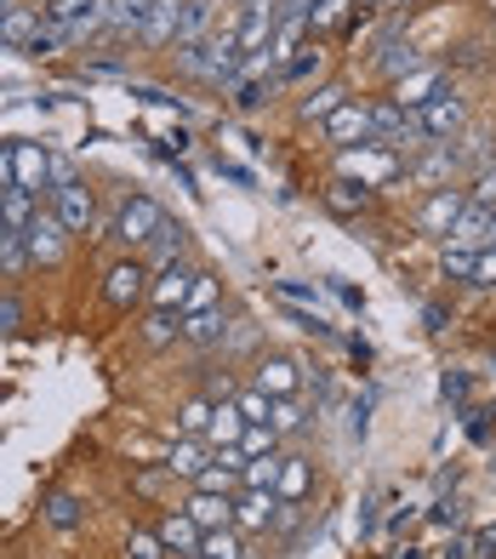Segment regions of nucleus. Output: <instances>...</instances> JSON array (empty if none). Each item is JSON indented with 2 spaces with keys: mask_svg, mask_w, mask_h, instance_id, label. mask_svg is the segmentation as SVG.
<instances>
[{
  "mask_svg": "<svg viewBox=\"0 0 496 559\" xmlns=\"http://www.w3.org/2000/svg\"><path fill=\"white\" fill-rule=\"evenodd\" d=\"M240 35L234 29H211L206 40H189L178 46V74L183 81H201V86H229L240 74Z\"/></svg>",
  "mask_w": 496,
  "mask_h": 559,
  "instance_id": "nucleus-1",
  "label": "nucleus"
},
{
  "mask_svg": "<svg viewBox=\"0 0 496 559\" xmlns=\"http://www.w3.org/2000/svg\"><path fill=\"white\" fill-rule=\"evenodd\" d=\"M400 171H406V160H400V148H388V143H354L337 155V177H349L360 189H383Z\"/></svg>",
  "mask_w": 496,
  "mask_h": 559,
  "instance_id": "nucleus-2",
  "label": "nucleus"
},
{
  "mask_svg": "<svg viewBox=\"0 0 496 559\" xmlns=\"http://www.w3.org/2000/svg\"><path fill=\"white\" fill-rule=\"evenodd\" d=\"M160 223H166V206L155 194H132V200H120V212H114V223H109V240H120V246H148L160 235Z\"/></svg>",
  "mask_w": 496,
  "mask_h": 559,
  "instance_id": "nucleus-3",
  "label": "nucleus"
},
{
  "mask_svg": "<svg viewBox=\"0 0 496 559\" xmlns=\"http://www.w3.org/2000/svg\"><path fill=\"white\" fill-rule=\"evenodd\" d=\"M371 109V143H388V148H416L423 143V126H416V115L411 109H400L394 97H377V104H365Z\"/></svg>",
  "mask_w": 496,
  "mask_h": 559,
  "instance_id": "nucleus-4",
  "label": "nucleus"
},
{
  "mask_svg": "<svg viewBox=\"0 0 496 559\" xmlns=\"http://www.w3.org/2000/svg\"><path fill=\"white\" fill-rule=\"evenodd\" d=\"M148 286H155V269H148L143 258H120L104 274V302L109 309H137V302L148 297Z\"/></svg>",
  "mask_w": 496,
  "mask_h": 559,
  "instance_id": "nucleus-5",
  "label": "nucleus"
},
{
  "mask_svg": "<svg viewBox=\"0 0 496 559\" xmlns=\"http://www.w3.org/2000/svg\"><path fill=\"white\" fill-rule=\"evenodd\" d=\"M416 126H423V143H457L468 132V104H462L451 86H445L434 104L416 109Z\"/></svg>",
  "mask_w": 496,
  "mask_h": 559,
  "instance_id": "nucleus-6",
  "label": "nucleus"
},
{
  "mask_svg": "<svg viewBox=\"0 0 496 559\" xmlns=\"http://www.w3.org/2000/svg\"><path fill=\"white\" fill-rule=\"evenodd\" d=\"M23 240H29V263H40V269H52V263H63V251H69V228H63V217L52 212V206H40L35 212V223L23 228Z\"/></svg>",
  "mask_w": 496,
  "mask_h": 559,
  "instance_id": "nucleus-7",
  "label": "nucleus"
},
{
  "mask_svg": "<svg viewBox=\"0 0 496 559\" xmlns=\"http://www.w3.org/2000/svg\"><path fill=\"white\" fill-rule=\"evenodd\" d=\"M462 206H468V189H457V183L428 189V200L416 206V228H423L428 240H445V235H451V223L462 217Z\"/></svg>",
  "mask_w": 496,
  "mask_h": 559,
  "instance_id": "nucleus-8",
  "label": "nucleus"
},
{
  "mask_svg": "<svg viewBox=\"0 0 496 559\" xmlns=\"http://www.w3.org/2000/svg\"><path fill=\"white\" fill-rule=\"evenodd\" d=\"M245 17H240V52H263L268 40H275V29H280V0H245L240 7Z\"/></svg>",
  "mask_w": 496,
  "mask_h": 559,
  "instance_id": "nucleus-9",
  "label": "nucleus"
},
{
  "mask_svg": "<svg viewBox=\"0 0 496 559\" xmlns=\"http://www.w3.org/2000/svg\"><path fill=\"white\" fill-rule=\"evenodd\" d=\"M12 177H17V189H29L40 200V189H52V148L12 143Z\"/></svg>",
  "mask_w": 496,
  "mask_h": 559,
  "instance_id": "nucleus-10",
  "label": "nucleus"
},
{
  "mask_svg": "<svg viewBox=\"0 0 496 559\" xmlns=\"http://www.w3.org/2000/svg\"><path fill=\"white\" fill-rule=\"evenodd\" d=\"M439 92H445V69H439V63H423V69H411L406 81H394V92H388V97H394L400 109H411V115H416L423 104H434Z\"/></svg>",
  "mask_w": 496,
  "mask_h": 559,
  "instance_id": "nucleus-11",
  "label": "nucleus"
},
{
  "mask_svg": "<svg viewBox=\"0 0 496 559\" xmlns=\"http://www.w3.org/2000/svg\"><path fill=\"white\" fill-rule=\"evenodd\" d=\"M257 389L275 394V400H297V389H303V366H297L291 354H268V360L257 366Z\"/></svg>",
  "mask_w": 496,
  "mask_h": 559,
  "instance_id": "nucleus-12",
  "label": "nucleus"
},
{
  "mask_svg": "<svg viewBox=\"0 0 496 559\" xmlns=\"http://www.w3.org/2000/svg\"><path fill=\"white\" fill-rule=\"evenodd\" d=\"M326 143H337V148H354V143H371V109L365 104H342L331 120H326Z\"/></svg>",
  "mask_w": 496,
  "mask_h": 559,
  "instance_id": "nucleus-13",
  "label": "nucleus"
},
{
  "mask_svg": "<svg viewBox=\"0 0 496 559\" xmlns=\"http://www.w3.org/2000/svg\"><path fill=\"white\" fill-rule=\"evenodd\" d=\"M189 286H194V269H183V263L160 269V274H155V286H148V309H171V314H183Z\"/></svg>",
  "mask_w": 496,
  "mask_h": 559,
  "instance_id": "nucleus-14",
  "label": "nucleus"
},
{
  "mask_svg": "<svg viewBox=\"0 0 496 559\" xmlns=\"http://www.w3.org/2000/svg\"><path fill=\"white\" fill-rule=\"evenodd\" d=\"M52 212L63 217L69 235H92V217H97V206H92V189H86V183H69V189H58V194H52Z\"/></svg>",
  "mask_w": 496,
  "mask_h": 559,
  "instance_id": "nucleus-15",
  "label": "nucleus"
},
{
  "mask_svg": "<svg viewBox=\"0 0 496 559\" xmlns=\"http://www.w3.org/2000/svg\"><path fill=\"white\" fill-rule=\"evenodd\" d=\"M275 508H280V497L275 491H234V531H268L275 525Z\"/></svg>",
  "mask_w": 496,
  "mask_h": 559,
  "instance_id": "nucleus-16",
  "label": "nucleus"
},
{
  "mask_svg": "<svg viewBox=\"0 0 496 559\" xmlns=\"http://www.w3.org/2000/svg\"><path fill=\"white\" fill-rule=\"evenodd\" d=\"M183 251H189V228L166 217V223H160V235L143 246V263L160 274V269H171V263H183Z\"/></svg>",
  "mask_w": 496,
  "mask_h": 559,
  "instance_id": "nucleus-17",
  "label": "nucleus"
},
{
  "mask_svg": "<svg viewBox=\"0 0 496 559\" xmlns=\"http://www.w3.org/2000/svg\"><path fill=\"white\" fill-rule=\"evenodd\" d=\"M155 537L166 543V554L194 559V554H201V537H206V531H201V525H194V520L183 514V508H178V514H166V520H160V531H155Z\"/></svg>",
  "mask_w": 496,
  "mask_h": 559,
  "instance_id": "nucleus-18",
  "label": "nucleus"
},
{
  "mask_svg": "<svg viewBox=\"0 0 496 559\" xmlns=\"http://www.w3.org/2000/svg\"><path fill=\"white\" fill-rule=\"evenodd\" d=\"M178 23H183V0H155V12L137 29L143 46H178Z\"/></svg>",
  "mask_w": 496,
  "mask_h": 559,
  "instance_id": "nucleus-19",
  "label": "nucleus"
},
{
  "mask_svg": "<svg viewBox=\"0 0 496 559\" xmlns=\"http://www.w3.org/2000/svg\"><path fill=\"white\" fill-rule=\"evenodd\" d=\"M183 514L201 525V531H222V525H234V497H217V491H194Z\"/></svg>",
  "mask_w": 496,
  "mask_h": 559,
  "instance_id": "nucleus-20",
  "label": "nucleus"
},
{
  "mask_svg": "<svg viewBox=\"0 0 496 559\" xmlns=\"http://www.w3.org/2000/svg\"><path fill=\"white\" fill-rule=\"evenodd\" d=\"M40 17L29 7H12L7 17H0V46H12V52H35V40H40Z\"/></svg>",
  "mask_w": 496,
  "mask_h": 559,
  "instance_id": "nucleus-21",
  "label": "nucleus"
},
{
  "mask_svg": "<svg viewBox=\"0 0 496 559\" xmlns=\"http://www.w3.org/2000/svg\"><path fill=\"white\" fill-rule=\"evenodd\" d=\"M314 486V456H280V479H275V497L280 502H303Z\"/></svg>",
  "mask_w": 496,
  "mask_h": 559,
  "instance_id": "nucleus-22",
  "label": "nucleus"
},
{
  "mask_svg": "<svg viewBox=\"0 0 496 559\" xmlns=\"http://www.w3.org/2000/svg\"><path fill=\"white\" fill-rule=\"evenodd\" d=\"M485 235H491V206H474V200H468L462 206V217L451 223V246H474V251H485Z\"/></svg>",
  "mask_w": 496,
  "mask_h": 559,
  "instance_id": "nucleus-23",
  "label": "nucleus"
},
{
  "mask_svg": "<svg viewBox=\"0 0 496 559\" xmlns=\"http://www.w3.org/2000/svg\"><path fill=\"white\" fill-rule=\"evenodd\" d=\"M211 463V451H206V440H178L166 451V474H178V479H201V468Z\"/></svg>",
  "mask_w": 496,
  "mask_h": 559,
  "instance_id": "nucleus-24",
  "label": "nucleus"
},
{
  "mask_svg": "<svg viewBox=\"0 0 496 559\" xmlns=\"http://www.w3.org/2000/svg\"><path fill=\"white\" fill-rule=\"evenodd\" d=\"M303 35H309V17H280V29H275V40H268L263 46V52H268V63H291L297 52H303Z\"/></svg>",
  "mask_w": 496,
  "mask_h": 559,
  "instance_id": "nucleus-25",
  "label": "nucleus"
},
{
  "mask_svg": "<svg viewBox=\"0 0 496 559\" xmlns=\"http://www.w3.org/2000/svg\"><path fill=\"white\" fill-rule=\"evenodd\" d=\"M371 200H377V189H360V183H349V177H337V183L326 189V206H331L337 217H360V212H371Z\"/></svg>",
  "mask_w": 496,
  "mask_h": 559,
  "instance_id": "nucleus-26",
  "label": "nucleus"
},
{
  "mask_svg": "<svg viewBox=\"0 0 496 559\" xmlns=\"http://www.w3.org/2000/svg\"><path fill=\"white\" fill-rule=\"evenodd\" d=\"M222 332H229V320H222V309H206V314H183V343L194 348H217Z\"/></svg>",
  "mask_w": 496,
  "mask_h": 559,
  "instance_id": "nucleus-27",
  "label": "nucleus"
},
{
  "mask_svg": "<svg viewBox=\"0 0 496 559\" xmlns=\"http://www.w3.org/2000/svg\"><path fill=\"white\" fill-rule=\"evenodd\" d=\"M245 435V417H240V405L234 400H217V412H211V428H206V440L222 451V445H240Z\"/></svg>",
  "mask_w": 496,
  "mask_h": 559,
  "instance_id": "nucleus-28",
  "label": "nucleus"
},
{
  "mask_svg": "<svg viewBox=\"0 0 496 559\" xmlns=\"http://www.w3.org/2000/svg\"><path fill=\"white\" fill-rule=\"evenodd\" d=\"M40 514H46V525H52V531H81V525H86V502L69 497V491H52Z\"/></svg>",
  "mask_w": 496,
  "mask_h": 559,
  "instance_id": "nucleus-29",
  "label": "nucleus"
},
{
  "mask_svg": "<svg viewBox=\"0 0 496 559\" xmlns=\"http://www.w3.org/2000/svg\"><path fill=\"white\" fill-rule=\"evenodd\" d=\"M342 104H349V86H342V81H331V86L309 92L303 104H297V115H303V120H331V115H337Z\"/></svg>",
  "mask_w": 496,
  "mask_h": 559,
  "instance_id": "nucleus-30",
  "label": "nucleus"
},
{
  "mask_svg": "<svg viewBox=\"0 0 496 559\" xmlns=\"http://www.w3.org/2000/svg\"><path fill=\"white\" fill-rule=\"evenodd\" d=\"M137 337H143L148 348H166L171 337H183V314H171V309H148V314H143V325H137Z\"/></svg>",
  "mask_w": 496,
  "mask_h": 559,
  "instance_id": "nucleus-31",
  "label": "nucleus"
},
{
  "mask_svg": "<svg viewBox=\"0 0 496 559\" xmlns=\"http://www.w3.org/2000/svg\"><path fill=\"white\" fill-rule=\"evenodd\" d=\"M211 17H217V0H183L178 46H189V40H206V35H211Z\"/></svg>",
  "mask_w": 496,
  "mask_h": 559,
  "instance_id": "nucleus-32",
  "label": "nucleus"
},
{
  "mask_svg": "<svg viewBox=\"0 0 496 559\" xmlns=\"http://www.w3.org/2000/svg\"><path fill=\"white\" fill-rule=\"evenodd\" d=\"M148 12H155V0H109V35H137Z\"/></svg>",
  "mask_w": 496,
  "mask_h": 559,
  "instance_id": "nucleus-33",
  "label": "nucleus"
},
{
  "mask_svg": "<svg viewBox=\"0 0 496 559\" xmlns=\"http://www.w3.org/2000/svg\"><path fill=\"white\" fill-rule=\"evenodd\" d=\"M35 212H40V200L29 189H0V223L7 228H29Z\"/></svg>",
  "mask_w": 496,
  "mask_h": 559,
  "instance_id": "nucleus-34",
  "label": "nucleus"
},
{
  "mask_svg": "<svg viewBox=\"0 0 496 559\" xmlns=\"http://www.w3.org/2000/svg\"><path fill=\"white\" fill-rule=\"evenodd\" d=\"M29 269V240H23V228H0V274L17 280Z\"/></svg>",
  "mask_w": 496,
  "mask_h": 559,
  "instance_id": "nucleus-35",
  "label": "nucleus"
},
{
  "mask_svg": "<svg viewBox=\"0 0 496 559\" xmlns=\"http://www.w3.org/2000/svg\"><path fill=\"white\" fill-rule=\"evenodd\" d=\"M194 559H245V543H240V531L234 525H222V531H206L201 537V554Z\"/></svg>",
  "mask_w": 496,
  "mask_h": 559,
  "instance_id": "nucleus-36",
  "label": "nucleus"
},
{
  "mask_svg": "<svg viewBox=\"0 0 496 559\" xmlns=\"http://www.w3.org/2000/svg\"><path fill=\"white\" fill-rule=\"evenodd\" d=\"M240 451H245V463H252V456H275L280 451V428L275 423H245Z\"/></svg>",
  "mask_w": 496,
  "mask_h": 559,
  "instance_id": "nucleus-37",
  "label": "nucleus"
},
{
  "mask_svg": "<svg viewBox=\"0 0 496 559\" xmlns=\"http://www.w3.org/2000/svg\"><path fill=\"white\" fill-rule=\"evenodd\" d=\"M275 479H280V451L275 456H252V463L240 468V486L245 491H275Z\"/></svg>",
  "mask_w": 496,
  "mask_h": 559,
  "instance_id": "nucleus-38",
  "label": "nucleus"
},
{
  "mask_svg": "<svg viewBox=\"0 0 496 559\" xmlns=\"http://www.w3.org/2000/svg\"><path fill=\"white\" fill-rule=\"evenodd\" d=\"M474 263H480L474 246H451V240H445V251H439V274L445 280H474Z\"/></svg>",
  "mask_w": 496,
  "mask_h": 559,
  "instance_id": "nucleus-39",
  "label": "nucleus"
},
{
  "mask_svg": "<svg viewBox=\"0 0 496 559\" xmlns=\"http://www.w3.org/2000/svg\"><path fill=\"white\" fill-rule=\"evenodd\" d=\"M211 412H217V400H189L183 412H178V435L183 440H201L206 428H211Z\"/></svg>",
  "mask_w": 496,
  "mask_h": 559,
  "instance_id": "nucleus-40",
  "label": "nucleus"
},
{
  "mask_svg": "<svg viewBox=\"0 0 496 559\" xmlns=\"http://www.w3.org/2000/svg\"><path fill=\"white\" fill-rule=\"evenodd\" d=\"M194 491H217V497H234L240 491V468H222L217 456L201 468V479H194Z\"/></svg>",
  "mask_w": 496,
  "mask_h": 559,
  "instance_id": "nucleus-41",
  "label": "nucleus"
},
{
  "mask_svg": "<svg viewBox=\"0 0 496 559\" xmlns=\"http://www.w3.org/2000/svg\"><path fill=\"white\" fill-rule=\"evenodd\" d=\"M349 7H354V0H314V12H309V29H314V35L342 29V23H349Z\"/></svg>",
  "mask_w": 496,
  "mask_h": 559,
  "instance_id": "nucleus-42",
  "label": "nucleus"
},
{
  "mask_svg": "<svg viewBox=\"0 0 496 559\" xmlns=\"http://www.w3.org/2000/svg\"><path fill=\"white\" fill-rule=\"evenodd\" d=\"M206 309H217V274L211 269H194V286H189L183 314H206Z\"/></svg>",
  "mask_w": 496,
  "mask_h": 559,
  "instance_id": "nucleus-43",
  "label": "nucleus"
},
{
  "mask_svg": "<svg viewBox=\"0 0 496 559\" xmlns=\"http://www.w3.org/2000/svg\"><path fill=\"white\" fill-rule=\"evenodd\" d=\"M234 405H240V417H245V423H275V394H263L257 383H252V389H240Z\"/></svg>",
  "mask_w": 496,
  "mask_h": 559,
  "instance_id": "nucleus-44",
  "label": "nucleus"
},
{
  "mask_svg": "<svg viewBox=\"0 0 496 559\" xmlns=\"http://www.w3.org/2000/svg\"><path fill=\"white\" fill-rule=\"evenodd\" d=\"M377 69L388 74V81H406L411 69H423V58H416L411 46H383V52H377Z\"/></svg>",
  "mask_w": 496,
  "mask_h": 559,
  "instance_id": "nucleus-45",
  "label": "nucleus"
},
{
  "mask_svg": "<svg viewBox=\"0 0 496 559\" xmlns=\"http://www.w3.org/2000/svg\"><path fill=\"white\" fill-rule=\"evenodd\" d=\"M319 46H303V52H297L291 63H280V74H275V86H291V81H309V74H319Z\"/></svg>",
  "mask_w": 496,
  "mask_h": 559,
  "instance_id": "nucleus-46",
  "label": "nucleus"
},
{
  "mask_svg": "<svg viewBox=\"0 0 496 559\" xmlns=\"http://www.w3.org/2000/svg\"><path fill=\"white\" fill-rule=\"evenodd\" d=\"M275 297H280V302H291V309L319 314V292H314V286H303V280H275Z\"/></svg>",
  "mask_w": 496,
  "mask_h": 559,
  "instance_id": "nucleus-47",
  "label": "nucleus"
},
{
  "mask_svg": "<svg viewBox=\"0 0 496 559\" xmlns=\"http://www.w3.org/2000/svg\"><path fill=\"white\" fill-rule=\"evenodd\" d=\"M468 200H474V206H491V212H496V160H485V166H480V177H474V189H468Z\"/></svg>",
  "mask_w": 496,
  "mask_h": 559,
  "instance_id": "nucleus-48",
  "label": "nucleus"
},
{
  "mask_svg": "<svg viewBox=\"0 0 496 559\" xmlns=\"http://www.w3.org/2000/svg\"><path fill=\"white\" fill-rule=\"evenodd\" d=\"M126 559H166V543L155 537V531H132V537H126Z\"/></svg>",
  "mask_w": 496,
  "mask_h": 559,
  "instance_id": "nucleus-49",
  "label": "nucleus"
},
{
  "mask_svg": "<svg viewBox=\"0 0 496 559\" xmlns=\"http://www.w3.org/2000/svg\"><path fill=\"white\" fill-rule=\"evenodd\" d=\"M474 292H496V246L480 251V263H474V280H468Z\"/></svg>",
  "mask_w": 496,
  "mask_h": 559,
  "instance_id": "nucleus-50",
  "label": "nucleus"
},
{
  "mask_svg": "<svg viewBox=\"0 0 496 559\" xmlns=\"http://www.w3.org/2000/svg\"><path fill=\"white\" fill-rule=\"evenodd\" d=\"M303 423L309 417H303V405H297V400H275V428H280V435H297Z\"/></svg>",
  "mask_w": 496,
  "mask_h": 559,
  "instance_id": "nucleus-51",
  "label": "nucleus"
},
{
  "mask_svg": "<svg viewBox=\"0 0 496 559\" xmlns=\"http://www.w3.org/2000/svg\"><path fill=\"white\" fill-rule=\"evenodd\" d=\"M86 7H92V0H46V17H52V23H74Z\"/></svg>",
  "mask_w": 496,
  "mask_h": 559,
  "instance_id": "nucleus-52",
  "label": "nucleus"
},
{
  "mask_svg": "<svg viewBox=\"0 0 496 559\" xmlns=\"http://www.w3.org/2000/svg\"><path fill=\"white\" fill-rule=\"evenodd\" d=\"M69 183H81V177H74V166H69V155H52V194L69 189Z\"/></svg>",
  "mask_w": 496,
  "mask_h": 559,
  "instance_id": "nucleus-53",
  "label": "nucleus"
},
{
  "mask_svg": "<svg viewBox=\"0 0 496 559\" xmlns=\"http://www.w3.org/2000/svg\"><path fill=\"white\" fill-rule=\"evenodd\" d=\"M17 320H23V302L17 297H0V332H12Z\"/></svg>",
  "mask_w": 496,
  "mask_h": 559,
  "instance_id": "nucleus-54",
  "label": "nucleus"
},
{
  "mask_svg": "<svg viewBox=\"0 0 496 559\" xmlns=\"http://www.w3.org/2000/svg\"><path fill=\"white\" fill-rule=\"evenodd\" d=\"M217 171L229 177V183H240V189H252V171H245V166H222V160H217Z\"/></svg>",
  "mask_w": 496,
  "mask_h": 559,
  "instance_id": "nucleus-55",
  "label": "nucleus"
},
{
  "mask_svg": "<svg viewBox=\"0 0 496 559\" xmlns=\"http://www.w3.org/2000/svg\"><path fill=\"white\" fill-rule=\"evenodd\" d=\"M314 0H280V17H309Z\"/></svg>",
  "mask_w": 496,
  "mask_h": 559,
  "instance_id": "nucleus-56",
  "label": "nucleus"
},
{
  "mask_svg": "<svg viewBox=\"0 0 496 559\" xmlns=\"http://www.w3.org/2000/svg\"><path fill=\"white\" fill-rule=\"evenodd\" d=\"M468 394V377L457 371V377H445V400H462Z\"/></svg>",
  "mask_w": 496,
  "mask_h": 559,
  "instance_id": "nucleus-57",
  "label": "nucleus"
},
{
  "mask_svg": "<svg viewBox=\"0 0 496 559\" xmlns=\"http://www.w3.org/2000/svg\"><path fill=\"white\" fill-rule=\"evenodd\" d=\"M331 292H337L342 302H349V309H360V292H354V286H342V280H331Z\"/></svg>",
  "mask_w": 496,
  "mask_h": 559,
  "instance_id": "nucleus-58",
  "label": "nucleus"
},
{
  "mask_svg": "<svg viewBox=\"0 0 496 559\" xmlns=\"http://www.w3.org/2000/svg\"><path fill=\"white\" fill-rule=\"evenodd\" d=\"M423 320H428L434 332H439V325H445V302H428V309H423Z\"/></svg>",
  "mask_w": 496,
  "mask_h": 559,
  "instance_id": "nucleus-59",
  "label": "nucleus"
},
{
  "mask_svg": "<svg viewBox=\"0 0 496 559\" xmlns=\"http://www.w3.org/2000/svg\"><path fill=\"white\" fill-rule=\"evenodd\" d=\"M485 246H496V212H491V235H485Z\"/></svg>",
  "mask_w": 496,
  "mask_h": 559,
  "instance_id": "nucleus-60",
  "label": "nucleus"
},
{
  "mask_svg": "<svg viewBox=\"0 0 496 559\" xmlns=\"http://www.w3.org/2000/svg\"><path fill=\"white\" fill-rule=\"evenodd\" d=\"M7 12H12V0H0V17H7Z\"/></svg>",
  "mask_w": 496,
  "mask_h": 559,
  "instance_id": "nucleus-61",
  "label": "nucleus"
},
{
  "mask_svg": "<svg viewBox=\"0 0 496 559\" xmlns=\"http://www.w3.org/2000/svg\"><path fill=\"white\" fill-rule=\"evenodd\" d=\"M360 7H383V0H360Z\"/></svg>",
  "mask_w": 496,
  "mask_h": 559,
  "instance_id": "nucleus-62",
  "label": "nucleus"
},
{
  "mask_svg": "<svg viewBox=\"0 0 496 559\" xmlns=\"http://www.w3.org/2000/svg\"><path fill=\"white\" fill-rule=\"evenodd\" d=\"M400 559H416V548H406V554H400Z\"/></svg>",
  "mask_w": 496,
  "mask_h": 559,
  "instance_id": "nucleus-63",
  "label": "nucleus"
},
{
  "mask_svg": "<svg viewBox=\"0 0 496 559\" xmlns=\"http://www.w3.org/2000/svg\"><path fill=\"white\" fill-rule=\"evenodd\" d=\"M0 228H7V223H0Z\"/></svg>",
  "mask_w": 496,
  "mask_h": 559,
  "instance_id": "nucleus-64",
  "label": "nucleus"
}]
</instances>
